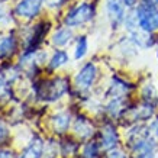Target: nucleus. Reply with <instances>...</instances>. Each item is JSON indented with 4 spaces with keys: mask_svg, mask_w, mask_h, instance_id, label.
<instances>
[{
    "mask_svg": "<svg viewBox=\"0 0 158 158\" xmlns=\"http://www.w3.org/2000/svg\"><path fill=\"white\" fill-rule=\"evenodd\" d=\"M139 28L144 32H152L158 29V9L155 6H151L148 3H144L139 6L136 10Z\"/></svg>",
    "mask_w": 158,
    "mask_h": 158,
    "instance_id": "obj_1",
    "label": "nucleus"
},
{
    "mask_svg": "<svg viewBox=\"0 0 158 158\" xmlns=\"http://www.w3.org/2000/svg\"><path fill=\"white\" fill-rule=\"evenodd\" d=\"M67 87H68L67 80H64V78H55L52 81H47L41 87L39 96L44 100L54 102V100H57V99H60L67 91Z\"/></svg>",
    "mask_w": 158,
    "mask_h": 158,
    "instance_id": "obj_2",
    "label": "nucleus"
},
{
    "mask_svg": "<svg viewBox=\"0 0 158 158\" xmlns=\"http://www.w3.org/2000/svg\"><path fill=\"white\" fill-rule=\"evenodd\" d=\"M94 16V7L89 3H83V5L77 6L76 9H73L65 18V25L68 26H78L91 20Z\"/></svg>",
    "mask_w": 158,
    "mask_h": 158,
    "instance_id": "obj_3",
    "label": "nucleus"
},
{
    "mask_svg": "<svg viewBox=\"0 0 158 158\" xmlns=\"http://www.w3.org/2000/svg\"><path fill=\"white\" fill-rule=\"evenodd\" d=\"M96 74H97V70L94 67V64H86L84 67L78 71L76 77V86L80 89V90H87L89 87L93 84L94 78H96Z\"/></svg>",
    "mask_w": 158,
    "mask_h": 158,
    "instance_id": "obj_4",
    "label": "nucleus"
},
{
    "mask_svg": "<svg viewBox=\"0 0 158 158\" xmlns=\"http://www.w3.org/2000/svg\"><path fill=\"white\" fill-rule=\"evenodd\" d=\"M44 0H20L19 5L16 6V13L19 15L20 18L25 19H32L41 10Z\"/></svg>",
    "mask_w": 158,
    "mask_h": 158,
    "instance_id": "obj_5",
    "label": "nucleus"
},
{
    "mask_svg": "<svg viewBox=\"0 0 158 158\" xmlns=\"http://www.w3.org/2000/svg\"><path fill=\"white\" fill-rule=\"evenodd\" d=\"M107 15L113 25H118L123 19V6L120 3V0H107Z\"/></svg>",
    "mask_w": 158,
    "mask_h": 158,
    "instance_id": "obj_6",
    "label": "nucleus"
},
{
    "mask_svg": "<svg viewBox=\"0 0 158 158\" xmlns=\"http://www.w3.org/2000/svg\"><path fill=\"white\" fill-rule=\"evenodd\" d=\"M118 144V134L113 126L107 125L103 129V135H102V145L105 149H112L115 148V145Z\"/></svg>",
    "mask_w": 158,
    "mask_h": 158,
    "instance_id": "obj_7",
    "label": "nucleus"
},
{
    "mask_svg": "<svg viewBox=\"0 0 158 158\" xmlns=\"http://www.w3.org/2000/svg\"><path fill=\"white\" fill-rule=\"evenodd\" d=\"M42 151H44L42 141L36 138L29 144V147L22 152V155L19 158H41L42 157Z\"/></svg>",
    "mask_w": 158,
    "mask_h": 158,
    "instance_id": "obj_8",
    "label": "nucleus"
},
{
    "mask_svg": "<svg viewBox=\"0 0 158 158\" xmlns=\"http://www.w3.org/2000/svg\"><path fill=\"white\" fill-rule=\"evenodd\" d=\"M16 48V39L9 35L0 39V57H9Z\"/></svg>",
    "mask_w": 158,
    "mask_h": 158,
    "instance_id": "obj_9",
    "label": "nucleus"
},
{
    "mask_svg": "<svg viewBox=\"0 0 158 158\" xmlns=\"http://www.w3.org/2000/svg\"><path fill=\"white\" fill-rule=\"evenodd\" d=\"M74 131H76V134H78L81 138H89V136H91V134H93L91 125L89 123L86 119H83V118H78V119L76 120Z\"/></svg>",
    "mask_w": 158,
    "mask_h": 158,
    "instance_id": "obj_10",
    "label": "nucleus"
},
{
    "mask_svg": "<svg viewBox=\"0 0 158 158\" xmlns=\"http://www.w3.org/2000/svg\"><path fill=\"white\" fill-rule=\"evenodd\" d=\"M73 38V32L70 29H58L57 32L54 34L52 36V42L54 45H57V47H64V45H67L68 41Z\"/></svg>",
    "mask_w": 158,
    "mask_h": 158,
    "instance_id": "obj_11",
    "label": "nucleus"
},
{
    "mask_svg": "<svg viewBox=\"0 0 158 158\" xmlns=\"http://www.w3.org/2000/svg\"><path fill=\"white\" fill-rule=\"evenodd\" d=\"M52 126L57 132H64L70 126V116L67 113H58L52 118Z\"/></svg>",
    "mask_w": 158,
    "mask_h": 158,
    "instance_id": "obj_12",
    "label": "nucleus"
},
{
    "mask_svg": "<svg viewBox=\"0 0 158 158\" xmlns=\"http://www.w3.org/2000/svg\"><path fill=\"white\" fill-rule=\"evenodd\" d=\"M67 61H68L67 54L64 52V51H57V52L52 55L51 61H49V67L51 68H58V67H61V65H64Z\"/></svg>",
    "mask_w": 158,
    "mask_h": 158,
    "instance_id": "obj_13",
    "label": "nucleus"
},
{
    "mask_svg": "<svg viewBox=\"0 0 158 158\" xmlns=\"http://www.w3.org/2000/svg\"><path fill=\"white\" fill-rule=\"evenodd\" d=\"M125 91H128V86L125 84L123 81H120V80H113V84H112V89H110V93L112 94H115V96H122Z\"/></svg>",
    "mask_w": 158,
    "mask_h": 158,
    "instance_id": "obj_14",
    "label": "nucleus"
},
{
    "mask_svg": "<svg viewBox=\"0 0 158 158\" xmlns=\"http://www.w3.org/2000/svg\"><path fill=\"white\" fill-rule=\"evenodd\" d=\"M87 52V38L86 36H81V38L78 39V42H77V47H76V58L77 60H80L86 55Z\"/></svg>",
    "mask_w": 158,
    "mask_h": 158,
    "instance_id": "obj_15",
    "label": "nucleus"
},
{
    "mask_svg": "<svg viewBox=\"0 0 158 158\" xmlns=\"http://www.w3.org/2000/svg\"><path fill=\"white\" fill-rule=\"evenodd\" d=\"M152 115V107L149 106H142L136 110V118L135 119H148L149 116Z\"/></svg>",
    "mask_w": 158,
    "mask_h": 158,
    "instance_id": "obj_16",
    "label": "nucleus"
},
{
    "mask_svg": "<svg viewBox=\"0 0 158 158\" xmlns=\"http://www.w3.org/2000/svg\"><path fill=\"white\" fill-rule=\"evenodd\" d=\"M97 152H99L97 144H89L84 147V158H96Z\"/></svg>",
    "mask_w": 158,
    "mask_h": 158,
    "instance_id": "obj_17",
    "label": "nucleus"
},
{
    "mask_svg": "<svg viewBox=\"0 0 158 158\" xmlns=\"http://www.w3.org/2000/svg\"><path fill=\"white\" fill-rule=\"evenodd\" d=\"M10 93V89H9V84L6 81L3 77H0V97L2 96H6Z\"/></svg>",
    "mask_w": 158,
    "mask_h": 158,
    "instance_id": "obj_18",
    "label": "nucleus"
},
{
    "mask_svg": "<svg viewBox=\"0 0 158 158\" xmlns=\"http://www.w3.org/2000/svg\"><path fill=\"white\" fill-rule=\"evenodd\" d=\"M7 136H9V131H7V128H6V125L3 122H0V144L5 142Z\"/></svg>",
    "mask_w": 158,
    "mask_h": 158,
    "instance_id": "obj_19",
    "label": "nucleus"
},
{
    "mask_svg": "<svg viewBox=\"0 0 158 158\" xmlns=\"http://www.w3.org/2000/svg\"><path fill=\"white\" fill-rule=\"evenodd\" d=\"M107 158H126V155H125L122 151H119V149H113V151L109 152Z\"/></svg>",
    "mask_w": 158,
    "mask_h": 158,
    "instance_id": "obj_20",
    "label": "nucleus"
},
{
    "mask_svg": "<svg viewBox=\"0 0 158 158\" xmlns=\"http://www.w3.org/2000/svg\"><path fill=\"white\" fill-rule=\"evenodd\" d=\"M149 131H151V134H152V135L158 136V118L154 120L152 123H151V126H149Z\"/></svg>",
    "mask_w": 158,
    "mask_h": 158,
    "instance_id": "obj_21",
    "label": "nucleus"
},
{
    "mask_svg": "<svg viewBox=\"0 0 158 158\" xmlns=\"http://www.w3.org/2000/svg\"><path fill=\"white\" fill-rule=\"evenodd\" d=\"M64 2V0H47V3H48L51 7H57V6H60Z\"/></svg>",
    "mask_w": 158,
    "mask_h": 158,
    "instance_id": "obj_22",
    "label": "nucleus"
},
{
    "mask_svg": "<svg viewBox=\"0 0 158 158\" xmlns=\"http://www.w3.org/2000/svg\"><path fill=\"white\" fill-rule=\"evenodd\" d=\"M154 155H152V152L151 151H145V152H141L138 155V158H152Z\"/></svg>",
    "mask_w": 158,
    "mask_h": 158,
    "instance_id": "obj_23",
    "label": "nucleus"
},
{
    "mask_svg": "<svg viewBox=\"0 0 158 158\" xmlns=\"http://www.w3.org/2000/svg\"><path fill=\"white\" fill-rule=\"evenodd\" d=\"M0 158H12V154L7 151H0Z\"/></svg>",
    "mask_w": 158,
    "mask_h": 158,
    "instance_id": "obj_24",
    "label": "nucleus"
},
{
    "mask_svg": "<svg viewBox=\"0 0 158 158\" xmlns=\"http://www.w3.org/2000/svg\"><path fill=\"white\" fill-rule=\"evenodd\" d=\"M145 3H148V5H151V6L158 7V0H145Z\"/></svg>",
    "mask_w": 158,
    "mask_h": 158,
    "instance_id": "obj_25",
    "label": "nucleus"
},
{
    "mask_svg": "<svg viewBox=\"0 0 158 158\" xmlns=\"http://www.w3.org/2000/svg\"><path fill=\"white\" fill-rule=\"evenodd\" d=\"M126 6H134L135 3H136V0H122Z\"/></svg>",
    "mask_w": 158,
    "mask_h": 158,
    "instance_id": "obj_26",
    "label": "nucleus"
}]
</instances>
